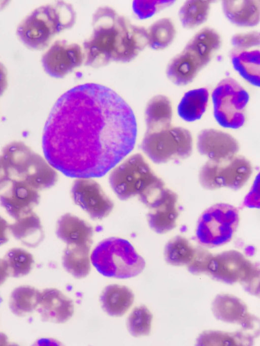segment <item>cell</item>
Masks as SVG:
<instances>
[{
	"label": "cell",
	"instance_id": "obj_1",
	"mask_svg": "<svg viewBox=\"0 0 260 346\" xmlns=\"http://www.w3.org/2000/svg\"><path fill=\"white\" fill-rule=\"evenodd\" d=\"M135 116L116 92L101 84L79 85L62 95L45 125L47 161L66 176H104L133 149Z\"/></svg>",
	"mask_w": 260,
	"mask_h": 346
},
{
	"label": "cell",
	"instance_id": "obj_2",
	"mask_svg": "<svg viewBox=\"0 0 260 346\" xmlns=\"http://www.w3.org/2000/svg\"><path fill=\"white\" fill-rule=\"evenodd\" d=\"M92 26L91 35L83 43L85 66L99 68L112 61L127 62L148 45L147 29L110 7L95 11Z\"/></svg>",
	"mask_w": 260,
	"mask_h": 346
},
{
	"label": "cell",
	"instance_id": "obj_3",
	"mask_svg": "<svg viewBox=\"0 0 260 346\" xmlns=\"http://www.w3.org/2000/svg\"><path fill=\"white\" fill-rule=\"evenodd\" d=\"M109 181L121 200L138 196L149 208L165 187L161 178L153 172L143 155L136 153L112 169Z\"/></svg>",
	"mask_w": 260,
	"mask_h": 346
},
{
	"label": "cell",
	"instance_id": "obj_4",
	"mask_svg": "<svg viewBox=\"0 0 260 346\" xmlns=\"http://www.w3.org/2000/svg\"><path fill=\"white\" fill-rule=\"evenodd\" d=\"M76 21L72 6L63 1L35 9L19 24L17 34L26 46L42 49L56 35L72 27Z\"/></svg>",
	"mask_w": 260,
	"mask_h": 346
},
{
	"label": "cell",
	"instance_id": "obj_5",
	"mask_svg": "<svg viewBox=\"0 0 260 346\" xmlns=\"http://www.w3.org/2000/svg\"><path fill=\"white\" fill-rule=\"evenodd\" d=\"M221 43L220 36L215 29H201L170 60L166 69L168 78L177 86L188 84L210 61Z\"/></svg>",
	"mask_w": 260,
	"mask_h": 346
},
{
	"label": "cell",
	"instance_id": "obj_6",
	"mask_svg": "<svg viewBox=\"0 0 260 346\" xmlns=\"http://www.w3.org/2000/svg\"><path fill=\"white\" fill-rule=\"evenodd\" d=\"M90 260L103 275L120 279L139 275L145 266L144 259L131 243L118 237L101 241L93 250Z\"/></svg>",
	"mask_w": 260,
	"mask_h": 346
},
{
	"label": "cell",
	"instance_id": "obj_7",
	"mask_svg": "<svg viewBox=\"0 0 260 346\" xmlns=\"http://www.w3.org/2000/svg\"><path fill=\"white\" fill-rule=\"evenodd\" d=\"M141 147L153 163L164 164L188 158L192 151L193 139L188 130L172 125L158 131L146 132Z\"/></svg>",
	"mask_w": 260,
	"mask_h": 346
},
{
	"label": "cell",
	"instance_id": "obj_8",
	"mask_svg": "<svg viewBox=\"0 0 260 346\" xmlns=\"http://www.w3.org/2000/svg\"><path fill=\"white\" fill-rule=\"evenodd\" d=\"M206 273L225 284L241 282L247 292L258 295L259 267L238 251L229 250L213 255Z\"/></svg>",
	"mask_w": 260,
	"mask_h": 346
},
{
	"label": "cell",
	"instance_id": "obj_9",
	"mask_svg": "<svg viewBox=\"0 0 260 346\" xmlns=\"http://www.w3.org/2000/svg\"><path fill=\"white\" fill-rule=\"evenodd\" d=\"M238 209L229 204L220 203L207 208L198 219L196 234L203 246L214 247L231 241L239 223Z\"/></svg>",
	"mask_w": 260,
	"mask_h": 346
},
{
	"label": "cell",
	"instance_id": "obj_10",
	"mask_svg": "<svg viewBox=\"0 0 260 346\" xmlns=\"http://www.w3.org/2000/svg\"><path fill=\"white\" fill-rule=\"evenodd\" d=\"M215 120L225 128L237 129L246 120V108L249 100L247 91L235 79H222L212 93Z\"/></svg>",
	"mask_w": 260,
	"mask_h": 346
},
{
	"label": "cell",
	"instance_id": "obj_11",
	"mask_svg": "<svg viewBox=\"0 0 260 346\" xmlns=\"http://www.w3.org/2000/svg\"><path fill=\"white\" fill-rule=\"evenodd\" d=\"M252 172L251 162L245 157L236 154L223 161L208 160L200 170L199 181L206 190L226 187L236 191L247 183Z\"/></svg>",
	"mask_w": 260,
	"mask_h": 346
},
{
	"label": "cell",
	"instance_id": "obj_12",
	"mask_svg": "<svg viewBox=\"0 0 260 346\" xmlns=\"http://www.w3.org/2000/svg\"><path fill=\"white\" fill-rule=\"evenodd\" d=\"M74 203L93 219L107 217L114 207L113 201L92 178H77L71 188Z\"/></svg>",
	"mask_w": 260,
	"mask_h": 346
},
{
	"label": "cell",
	"instance_id": "obj_13",
	"mask_svg": "<svg viewBox=\"0 0 260 346\" xmlns=\"http://www.w3.org/2000/svg\"><path fill=\"white\" fill-rule=\"evenodd\" d=\"M84 60L83 49L64 40L56 41L43 55V67L50 76L61 78L80 67Z\"/></svg>",
	"mask_w": 260,
	"mask_h": 346
},
{
	"label": "cell",
	"instance_id": "obj_14",
	"mask_svg": "<svg viewBox=\"0 0 260 346\" xmlns=\"http://www.w3.org/2000/svg\"><path fill=\"white\" fill-rule=\"evenodd\" d=\"M6 188L0 194V205L15 220L32 212L39 203L38 191L22 180L12 179Z\"/></svg>",
	"mask_w": 260,
	"mask_h": 346
},
{
	"label": "cell",
	"instance_id": "obj_15",
	"mask_svg": "<svg viewBox=\"0 0 260 346\" xmlns=\"http://www.w3.org/2000/svg\"><path fill=\"white\" fill-rule=\"evenodd\" d=\"M197 148L209 160L220 161L236 155L240 146L231 134L217 129H205L197 136Z\"/></svg>",
	"mask_w": 260,
	"mask_h": 346
},
{
	"label": "cell",
	"instance_id": "obj_16",
	"mask_svg": "<svg viewBox=\"0 0 260 346\" xmlns=\"http://www.w3.org/2000/svg\"><path fill=\"white\" fill-rule=\"evenodd\" d=\"M211 309L215 318L221 321L241 325L247 330L259 327L257 318L250 314L245 303L235 296L217 295L212 302Z\"/></svg>",
	"mask_w": 260,
	"mask_h": 346
},
{
	"label": "cell",
	"instance_id": "obj_17",
	"mask_svg": "<svg viewBox=\"0 0 260 346\" xmlns=\"http://www.w3.org/2000/svg\"><path fill=\"white\" fill-rule=\"evenodd\" d=\"M178 197L172 190L165 187L160 197L147 215L150 228L157 234H165L175 228L179 216Z\"/></svg>",
	"mask_w": 260,
	"mask_h": 346
},
{
	"label": "cell",
	"instance_id": "obj_18",
	"mask_svg": "<svg viewBox=\"0 0 260 346\" xmlns=\"http://www.w3.org/2000/svg\"><path fill=\"white\" fill-rule=\"evenodd\" d=\"M37 308L43 321L55 323H65L74 311L73 301L54 288L46 289L41 292Z\"/></svg>",
	"mask_w": 260,
	"mask_h": 346
},
{
	"label": "cell",
	"instance_id": "obj_19",
	"mask_svg": "<svg viewBox=\"0 0 260 346\" xmlns=\"http://www.w3.org/2000/svg\"><path fill=\"white\" fill-rule=\"evenodd\" d=\"M56 234L58 238L67 245L91 246L92 244V227L84 220L71 213H66L58 219Z\"/></svg>",
	"mask_w": 260,
	"mask_h": 346
},
{
	"label": "cell",
	"instance_id": "obj_20",
	"mask_svg": "<svg viewBox=\"0 0 260 346\" xmlns=\"http://www.w3.org/2000/svg\"><path fill=\"white\" fill-rule=\"evenodd\" d=\"M57 179L58 174L55 169L47 160L34 151L20 180L39 191L51 187Z\"/></svg>",
	"mask_w": 260,
	"mask_h": 346
},
{
	"label": "cell",
	"instance_id": "obj_21",
	"mask_svg": "<svg viewBox=\"0 0 260 346\" xmlns=\"http://www.w3.org/2000/svg\"><path fill=\"white\" fill-rule=\"evenodd\" d=\"M221 6L225 17L237 26L253 27L259 22V0L223 1Z\"/></svg>",
	"mask_w": 260,
	"mask_h": 346
},
{
	"label": "cell",
	"instance_id": "obj_22",
	"mask_svg": "<svg viewBox=\"0 0 260 346\" xmlns=\"http://www.w3.org/2000/svg\"><path fill=\"white\" fill-rule=\"evenodd\" d=\"M9 231L16 239L31 248L38 246L45 237L40 219L33 211L9 225Z\"/></svg>",
	"mask_w": 260,
	"mask_h": 346
},
{
	"label": "cell",
	"instance_id": "obj_23",
	"mask_svg": "<svg viewBox=\"0 0 260 346\" xmlns=\"http://www.w3.org/2000/svg\"><path fill=\"white\" fill-rule=\"evenodd\" d=\"M172 106L166 96L158 95L147 104L145 111L146 132L158 131L172 126Z\"/></svg>",
	"mask_w": 260,
	"mask_h": 346
},
{
	"label": "cell",
	"instance_id": "obj_24",
	"mask_svg": "<svg viewBox=\"0 0 260 346\" xmlns=\"http://www.w3.org/2000/svg\"><path fill=\"white\" fill-rule=\"evenodd\" d=\"M100 301L103 309L107 314L113 317H121L132 305L134 295L125 286L110 285L102 292Z\"/></svg>",
	"mask_w": 260,
	"mask_h": 346
},
{
	"label": "cell",
	"instance_id": "obj_25",
	"mask_svg": "<svg viewBox=\"0 0 260 346\" xmlns=\"http://www.w3.org/2000/svg\"><path fill=\"white\" fill-rule=\"evenodd\" d=\"M234 69L250 84L260 85V53L259 50H233L230 54Z\"/></svg>",
	"mask_w": 260,
	"mask_h": 346
},
{
	"label": "cell",
	"instance_id": "obj_26",
	"mask_svg": "<svg viewBox=\"0 0 260 346\" xmlns=\"http://www.w3.org/2000/svg\"><path fill=\"white\" fill-rule=\"evenodd\" d=\"M209 97V91L206 88L201 87L188 91L178 104V115L187 122L200 119L206 111Z\"/></svg>",
	"mask_w": 260,
	"mask_h": 346
},
{
	"label": "cell",
	"instance_id": "obj_27",
	"mask_svg": "<svg viewBox=\"0 0 260 346\" xmlns=\"http://www.w3.org/2000/svg\"><path fill=\"white\" fill-rule=\"evenodd\" d=\"M91 246L67 245L62 257V265L66 270L74 277H86L90 271L89 253Z\"/></svg>",
	"mask_w": 260,
	"mask_h": 346
},
{
	"label": "cell",
	"instance_id": "obj_28",
	"mask_svg": "<svg viewBox=\"0 0 260 346\" xmlns=\"http://www.w3.org/2000/svg\"><path fill=\"white\" fill-rule=\"evenodd\" d=\"M41 292L29 286L16 288L12 292L9 307L15 316L22 317L32 312L39 305Z\"/></svg>",
	"mask_w": 260,
	"mask_h": 346
},
{
	"label": "cell",
	"instance_id": "obj_29",
	"mask_svg": "<svg viewBox=\"0 0 260 346\" xmlns=\"http://www.w3.org/2000/svg\"><path fill=\"white\" fill-rule=\"evenodd\" d=\"M254 335L238 331L227 332L208 330L202 333L197 339L198 345H251Z\"/></svg>",
	"mask_w": 260,
	"mask_h": 346
},
{
	"label": "cell",
	"instance_id": "obj_30",
	"mask_svg": "<svg viewBox=\"0 0 260 346\" xmlns=\"http://www.w3.org/2000/svg\"><path fill=\"white\" fill-rule=\"evenodd\" d=\"M211 1H185L179 10L178 16L183 28L191 29L204 23L208 19Z\"/></svg>",
	"mask_w": 260,
	"mask_h": 346
},
{
	"label": "cell",
	"instance_id": "obj_31",
	"mask_svg": "<svg viewBox=\"0 0 260 346\" xmlns=\"http://www.w3.org/2000/svg\"><path fill=\"white\" fill-rule=\"evenodd\" d=\"M147 32L148 45L154 50H161L168 47L176 35L174 24L168 18L157 20L150 26Z\"/></svg>",
	"mask_w": 260,
	"mask_h": 346
},
{
	"label": "cell",
	"instance_id": "obj_32",
	"mask_svg": "<svg viewBox=\"0 0 260 346\" xmlns=\"http://www.w3.org/2000/svg\"><path fill=\"white\" fill-rule=\"evenodd\" d=\"M194 253V247L186 238L176 236L166 244L164 258L170 265H187L192 258Z\"/></svg>",
	"mask_w": 260,
	"mask_h": 346
},
{
	"label": "cell",
	"instance_id": "obj_33",
	"mask_svg": "<svg viewBox=\"0 0 260 346\" xmlns=\"http://www.w3.org/2000/svg\"><path fill=\"white\" fill-rule=\"evenodd\" d=\"M4 260L7 266L9 276L18 278L27 275L34 264L32 255L24 249L14 247L5 254Z\"/></svg>",
	"mask_w": 260,
	"mask_h": 346
},
{
	"label": "cell",
	"instance_id": "obj_34",
	"mask_svg": "<svg viewBox=\"0 0 260 346\" xmlns=\"http://www.w3.org/2000/svg\"><path fill=\"white\" fill-rule=\"evenodd\" d=\"M152 314L144 305L134 309L126 321L129 333L134 337L148 335L150 334Z\"/></svg>",
	"mask_w": 260,
	"mask_h": 346
},
{
	"label": "cell",
	"instance_id": "obj_35",
	"mask_svg": "<svg viewBox=\"0 0 260 346\" xmlns=\"http://www.w3.org/2000/svg\"><path fill=\"white\" fill-rule=\"evenodd\" d=\"M175 1H136L133 4L135 13L141 19L149 18L157 12L171 6Z\"/></svg>",
	"mask_w": 260,
	"mask_h": 346
},
{
	"label": "cell",
	"instance_id": "obj_36",
	"mask_svg": "<svg viewBox=\"0 0 260 346\" xmlns=\"http://www.w3.org/2000/svg\"><path fill=\"white\" fill-rule=\"evenodd\" d=\"M212 256L213 255L204 247H194L193 256L187 265L188 271L193 274L206 273Z\"/></svg>",
	"mask_w": 260,
	"mask_h": 346
},
{
	"label": "cell",
	"instance_id": "obj_37",
	"mask_svg": "<svg viewBox=\"0 0 260 346\" xmlns=\"http://www.w3.org/2000/svg\"><path fill=\"white\" fill-rule=\"evenodd\" d=\"M234 50L243 51L259 45V33L256 31L239 33L233 35L231 40Z\"/></svg>",
	"mask_w": 260,
	"mask_h": 346
},
{
	"label": "cell",
	"instance_id": "obj_38",
	"mask_svg": "<svg viewBox=\"0 0 260 346\" xmlns=\"http://www.w3.org/2000/svg\"><path fill=\"white\" fill-rule=\"evenodd\" d=\"M11 180V177L0 155V191L8 186Z\"/></svg>",
	"mask_w": 260,
	"mask_h": 346
},
{
	"label": "cell",
	"instance_id": "obj_39",
	"mask_svg": "<svg viewBox=\"0 0 260 346\" xmlns=\"http://www.w3.org/2000/svg\"><path fill=\"white\" fill-rule=\"evenodd\" d=\"M9 230V225L8 222L0 215V246L8 241V232Z\"/></svg>",
	"mask_w": 260,
	"mask_h": 346
},
{
	"label": "cell",
	"instance_id": "obj_40",
	"mask_svg": "<svg viewBox=\"0 0 260 346\" xmlns=\"http://www.w3.org/2000/svg\"><path fill=\"white\" fill-rule=\"evenodd\" d=\"M7 71L5 66L0 62V97L7 88Z\"/></svg>",
	"mask_w": 260,
	"mask_h": 346
},
{
	"label": "cell",
	"instance_id": "obj_41",
	"mask_svg": "<svg viewBox=\"0 0 260 346\" xmlns=\"http://www.w3.org/2000/svg\"><path fill=\"white\" fill-rule=\"evenodd\" d=\"M9 276L7 266L5 260L0 258V286L2 285Z\"/></svg>",
	"mask_w": 260,
	"mask_h": 346
},
{
	"label": "cell",
	"instance_id": "obj_42",
	"mask_svg": "<svg viewBox=\"0 0 260 346\" xmlns=\"http://www.w3.org/2000/svg\"><path fill=\"white\" fill-rule=\"evenodd\" d=\"M7 1H0V10L6 5V3H5Z\"/></svg>",
	"mask_w": 260,
	"mask_h": 346
}]
</instances>
